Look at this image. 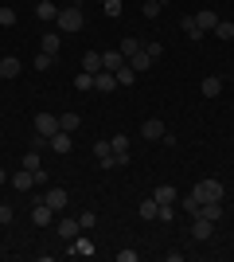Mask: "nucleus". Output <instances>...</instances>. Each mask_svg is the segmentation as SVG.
I'll list each match as a JSON object with an SVG mask.
<instances>
[{"mask_svg":"<svg viewBox=\"0 0 234 262\" xmlns=\"http://www.w3.org/2000/svg\"><path fill=\"white\" fill-rule=\"evenodd\" d=\"M191 192H195L199 204H223V184H219V180H199Z\"/></svg>","mask_w":234,"mask_h":262,"instance_id":"nucleus-1","label":"nucleus"},{"mask_svg":"<svg viewBox=\"0 0 234 262\" xmlns=\"http://www.w3.org/2000/svg\"><path fill=\"white\" fill-rule=\"evenodd\" d=\"M59 32H82V8H74V4H70V8H59Z\"/></svg>","mask_w":234,"mask_h":262,"instance_id":"nucleus-2","label":"nucleus"},{"mask_svg":"<svg viewBox=\"0 0 234 262\" xmlns=\"http://www.w3.org/2000/svg\"><path fill=\"white\" fill-rule=\"evenodd\" d=\"M43 204H47V208H51V211L59 215V211H63V208L70 204V192H67V188H47V192H43Z\"/></svg>","mask_w":234,"mask_h":262,"instance_id":"nucleus-3","label":"nucleus"},{"mask_svg":"<svg viewBox=\"0 0 234 262\" xmlns=\"http://www.w3.org/2000/svg\"><path fill=\"white\" fill-rule=\"evenodd\" d=\"M47 149H51V153H70V149H74V141H70V133H63V129H55L51 133V137H47Z\"/></svg>","mask_w":234,"mask_h":262,"instance_id":"nucleus-4","label":"nucleus"},{"mask_svg":"<svg viewBox=\"0 0 234 262\" xmlns=\"http://www.w3.org/2000/svg\"><path fill=\"white\" fill-rule=\"evenodd\" d=\"M211 235H215V219H207V215H195V223H191V239L207 243Z\"/></svg>","mask_w":234,"mask_h":262,"instance_id":"nucleus-5","label":"nucleus"},{"mask_svg":"<svg viewBox=\"0 0 234 262\" xmlns=\"http://www.w3.org/2000/svg\"><path fill=\"white\" fill-rule=\"evenodd\" d=\"M32 125H35V133H39V137H51V133L59 129V118H55V114H35Z\"/></svg>","mask_w":234,"mask_h":262,"instance_id":"nucleus-6","label":"nucleus"},{"mask_svg":"<svg viewBox=\"0 0 234 262\" xmlns=\"http://www.w3.org/2000/svg\"><path fill=\"white\" fill-rule=\"evenodd\" d=\"M164 121H160V118H148L145 121V125H141V137H145V141H160V137H164Z\"/></svg>","mask_w":234,"mask_h":262,"instance_id":"nucleus-7","label":"nucleus"},{"mask_svg":"<svg viewBox=\"0 0 234 262\" xmlns=\"http://www.w3.org/2000/svg\"><path fill=\"white\" fill-rule=\"evenodd\" d=\"M94 157H98V164H101V168H113V164H117V157H113L110 141H94Z\"/></svg>","mask_w":234,"mask_h":262,"instance_id":"nucleus-8","label":"nucleus"},{"mask_svg":"<svg viewBox=\"0 0 234 262\" xmlns=\"http://www.w3.org/2000/svg\"><path fill=\"white\" fill-rule=\"evenodd\" d=\"M51 219H55V211L47 208L43 200H35V208H32V223H35V227H47Z\"/></svg>","mask_w":234,"mask_h":262,"instance_id":"nucleus-9","label":"nucleus"},{"mask_svg":"<svg viewBox=\"0 0 234 262\" xmlns=\"http://www.w3.org/2000/svg\"><path fill=\"white\" fill-rule=\"evenodd\" d=\"M113 86H117V75H113V71H98V75H94V90H101V94H110Z\"/></svg>","mask_w":234,"mask_h":262,"instance_id":"nucleus-10","label":"nucleus"},{"mask_svg":"<svg viewBox=\"0 0 234 262\" xmlns=\"http://www.w3.org/2000/svg\"><path fill=\"white\" fill-rule=\"evenodd\" d=\"M70 254H82V258H90V254H94V243H90L86 235H82V231H78L74 239H70Z\"/></svg>","mask_w":234,"mask_h":262,"instance_id":"nucleus-11","label":"nucleus"},{"mask_svg":"<svg viewBox=\"0 0 234 262\" xmlns=\"http://www.w3.org/2000/svg\"><path fill=\"white\" fill-rule=\"evenodd\" d=\"M199 90L207 94V98H219V94H223V78H219V75H207L199 82Z\"/></svg>","mask_w":234,"mask_h":262,"instance_id":"nucleus-12","label":"nucleus"},{"mask_svg":"<svg viewBox=\"0 0 234 262\" xmlns=\"http://www.w3.org/2000/svg\"><path fill=\"white\" fill-rule=\"evenodd\" d=\"M20 59H16V55H4V59H0V78H16L20 75Z\"/></svg>","mask_w":234,"mask_h":262,"instance_id":"nucleus-13","label":"nucleus"},{"mask_svg":"<svg viewBox=\"0 0 234 262\" xmlns=\"http://www.w3.org/2000/svg\"><path fill=\"white\" fill-rule=\"evenodd\" d=\"M195 24H199V32L207 35V32H215V24H219V16H215L211 8H203V12H195Z\"/></svg>","mask_w":234,"mask_h":262,"instance_id":"nucleus-14","label":"nucleus"},{"mask_svg":"<svg viewBox=\"0 0 234 262\" xmlns=\"http://www.w3.org/2000/svg\"><path fill=\"white\" fill-rule=\"evenodd\" d=\"M78 231H82V223H78V219H59V239H74Z\"/></svg>","mask_w":234,"mask_h":262,"instance_id":"nucleus-15","label":"nucleus"},{"mask_svg":"<svg viewBox=\"0 0 234 262\" xmlns=\"http://www.w3.org/2000/svg\"><path fill=\"white\" fill-rule=\"evenodd\" d=\"M12 188H20V192H28V188H35V176L28 172V168H20V172H12Z\"/></svg>","mask_w":234,"mask_h":262,"instance_id":"nucleus-16","label":"nucleus"},{"mask_svg":"<svg viewBox=\"0 0 234 262\" xmlns=\"http://www.w3.org/2000/svg\"><path fill=\"white\" fill-rule=\"evenodd\" d=\"M35 16H39V20H59L55 0H39V4H35Z\"/></svg>","mask_w":234,"mask_h":262,"instance_id":"nucleus-17","label":"nucleus"},{"mask_svg":"<svg viewBox=\"0 0 234 262\" xmlns=\"http://www.w3.org/2000/svg\"><path fill=\"white\" fill-rule=\"evenodd\" d=\"M117 67H125L121 51H106V55H101V71H117Z\"/></svg>","mask_w":234,"mask_h":262,"instance_id":"nucleus-18","label":"nucleus"},{"mask_svg":"<svg viewBox=\"0 0 234 262\" xmlns=\"http://www.w3.org/2000/svg\"><path fill=\"white\" fill-rule=\"evenodd\" d=\"M78 125H82V118H78L74 110H67V114H63V118H59V129H63V133H74Z\"/></svg>","mask_w":234,"mask_h":262,"instance_id":"nucleus-19","label":"nucleus"},{"mask_svg":"<svg viewBox=\"0 0 234 262\" xmlns=\"http://www.w3.org/2000/svg\"><path fill=\"white\" fill-rule=\"evenodd\" d=\"M113 75H117V86H133V82H137V71H133L129 63H125V67H117Z\"/></svg>","mask_w":234,"mask_h":262,"instance_id":"nucleus-20","label":"nucleus"},{"mask_svg":"<svg viewBox=\"0 0 234 262\" xmlns=\"http://www.w3.org/2000/svg\"><path fill=\"white\" fill-rule=\"evenodd\" d=\"M179 32H188V39H203L199 24H195V16H184V20H179Z\"/></svg>","mask_w":234,"mask_h":262,"instance_id":"nucleus-21","label":"nucleus"},{"mask_svg":"<svg viewBox=\"0 0 234 262\" xmlns=\"http://www.w3.org/2000/svg\"><path fill=\"white\" fill-rule=\"evenodd\" d=\"M152 200H156V204H176V188H172V184H160L152 192Z\"/></svg>","mask_w":234,"mask_h":262,"instance_id":"nucleus-22","label":"nucleus"},{"mask_svg":"<svg viewBox=\"0 0 234 262\" xmlns=\"http://www.w3.org/2000/svg\"><path fill=\"white\" fill-rule=\"evenodd\" d=\"M82 71H86V75H98V71H101V55H98V51H86V59H82Z\"/></svg>","mask_w":234,"mask_h":262,"instance_id":"nucleus-23","label":"nucleus"},{"mask_svg":"<svg viewBox=\"0 0 234 262\" xmlns=\"http://www.w3.org/2000/svg\"><path fill=\"white\" fill-rule=\"evenodd\" d=\"M117 51H121V55H125V63H129V59L141 51V39H133V35H129V39H121V47H117Z\"/></svg>","mask_w":234,"mask_h":262,"instance_id":"nucleus-24","label":"nucleus"},{"mask_svg":"<svg viewBox=\"0 0 234 262\" xmlns=\"http://www.w3.org/2000/svg\"><path fill=\"white\" fill-rule=\"evenodd\" d=\"M59 47H63V39H59L55 32H47V35H43V47H39V51H47V55H59Z\"/></svg>","mask_w":234,"mask_h":262,"instance_id":"nucleus-25","label":"nucleus"},{"mask_svg":"<svg viewBox=\"0 0 234 262\" xmlns=\"http://www.w3.org/2000/svg\"><path fill=\"white\" fill-rule=\"evenodd\" d=\"M110 149H113V157H117V153H129V137H125V133H113V137H110Z\"/></svg>","mask_w":234,"mask_h":262,"instance_id":"nucleus-26","label":"nucleus"},{"mask_svg":"<svg viewBox=\"0 0 234 262\" xmlns=\"http://www.w3.org/2000/svg\"><path fill=\"white\" fill-rule=\"evenodd\" d=\"M179 208L188 211V215H199V208H203V204H199V200H195V192H188V196L179 200Z\"/></svg>","mask_w":234,"mask_h":262,"instance_id":"nucleus-27","label":"nucleus"},{"mask_svg":"<svg viewBox=\"0 0 234 262\" xmlns=\"http://www.w3.org/2000/svg\"><path fill=\"white\" fill-rule=\"evenodd\" d=\"M129 67H133L137 75H141V71H148V67H152V59H148V55H145V51H137V55H133V59H129Z\"/></svg>","mask_w":234,"mask_h":262,"instance_id":"nucleus-28","label":"nucleus"},{"mask_svg":"<svg viewBox=\"0 0 234 262\" xmlns=\"http://www.w3.org/2000/svg\"><path fill=\"white\" fill-rule=\"evenodd\" d=\"M156 215H160V204H156V200L148 196L145 204H141V219H156Z\"/></svg>","mask_w":234,"mask_h":262,"instance_id":"nucleus-29","label":"nucleus"},{"mask_svg":"<svg viewBox=\"0 0 234 262\" xmlns=\"http://www.w3.org/2000/svg\"><path fill=\"white\" fill-rule=\"evenodd\" d=\"M51 63H55V55H47V51H39V55L32 59V67H35V71H51Z\"/></svg>","mask_w":234,"mask_h":262,"instance_id":"nucleus-30","label":"nucleus"},{"mask_svg":"<svg viewBox=\"0 0 234 262\" xmlns=\"http://www.w3.org/2000/svg\"><path fill=\"white\" fill-rule=\"evenodd\" d=\"M74 90H82V94H90V90H94V75H86V71H82V75L74 78Z\"/></svg>","mask_w":234,"mask_h":262,"instance_id":"nucleus-31","label":"nucleus"},{"mask_svg":"<svg viewBox=\"0 0 234 262\" xmlns=\"http://www.w3.org/2000/svg\"><path fill=\"white\" fill-rule=\"evenodd\" d=\"M215 35H219V39H234V24L230 20H219V24H215Z\"/></svg>","mask_w":234,"mask_h":262,"instance_id":"nucleus-32","label":"nucleus"},{"mask_svg":"<svg viewBox=\"0 0 234 262\" xmlns=\"http://www.w3.org/2000/svg\"><path fill=\"white\" fill-rule=\"evenodd\" d=\"M199 215H207V219H223V204H203Z\"/></svg>","mask_w":234,"mask_h":262,"instance_id":"nucleus-33","label":"nucleus"},{"mask_svg":"<svg viewBox=\"0 0 234 262\" xmlns=\"http://www.w3.org/2000/svg\"><path fill=\"white\" fill-rule=\"evenodd\" d=\"M141 51H145L148 59H152V63H156V59H160V55H164V47H160V43H141Z\"/></svg>","mask_w":234,"mask_h":262,"instance_id":"nucleus-34","label":"nucleus"},{"mask_svg":"<svg viewBox=\"0 0 234 262\" xmlns=\"http://www.w3.org/2000/svg\"><path fill=\"white\" fill-rule=\"evenodd\" d=\"M160 8H164V0H145V16H148V20L160 16Z\"/></svg>","mask_w":234,"mask_h":262,"instance_id":"nucleus-35","label":"nucleus"},{"mask_svg":"<svg viewBox=\"0 0 234 262\" xmlns=\"http://www.w3.org/2000/svg\"><path fill=\"white\" fill-rule=\"evenodd\" d=\"M16 24V8H0V28H12Z\"/></svg>","mask_w":234,"mask_h":262,"instance_id":"nucleus-36","label":"nucleus"},{"mask_svg":"<svg viewBox=\"0 0 234 262\" xmlns=\"http://www.w3.org/2000/svg\"><path fill=\"white\" fill-rule=\"evenodd\" d=\"M78 223H82V231H90L94 223H98V215H94V211H82V215H78Z\"/></svg>","mask_w":234,"mask_h":262,"instance_id":"nucleus-37","label":"nucleus"},{"mask_svg":"<svg viewBox=\"0 0 234 262\" xmlns=\"http://www.w3.org/2000/svg\"><path fill=\"white\" fill-rule=\"evenodd\" d=\"M23 168H28V172H35V168H39V153H35V149L23 157Z\"/></svg>","mask_w":234,"mask_h":262,"instance_id":"nucleus-38","label":"nucleus"},{"mask_svg":"<svg viewBox=\"0 0 234 262\" xmlns=\"http://www.w3.org/2000/svg\"><path fill=\"white\" fill-rule=\"evenodd\" d=\"M156 219H160V223H168V219H176V211H172V204H160V215H156Z\"/></svg>","mask_w":234,"mask_h":262,"instance_id":"nucleus-39","label":"nucleus"},{"mask_svg":"<svg viewBox=\"0 0 234 262\" xmlns=\"http://www.w3.org/2000/svg\"><path fill=\"white\" fill-rule=\"evenodd\" d=\"M106 16H121V0H106Z\"/></svg>","mask_w":234,"mask_h":262,"instance_id":"nucleus-40","label":"nucleus"},{"mask_svg":"<svg viewBox=\"0 0 234 262\" xmlns=\"http://www.w3.org/2000/svg\"><path fill=\"white\" fill-rule=\"evenodd\" d=\"M32 176H35V184H51V176H47V172H43V164H39V168H35V172H32Z\"/></svg>","mask_w":234,"mask_h":262,"instance_id":"nucleus-41","label":"nucleus"},{"mask_svg":"<svg viewBox=\"0 0 234 262\" xmlns=\"http://www.w3.org/2000/svg\"><path fill=\"white\" fill-rule=\"evenodd\" d=\"M32 149H35V153H43V149H47V137H39V133H35V137H32Z\"/></svg>","mask_w":234,"mask_h":262,"instance_id":"nucleus-42","label":"nucleus"},{"mask_svg":"<svg viewBox=\"0 0 234 262\" xmlns=\"http://www.w3.org/2000/svg\"><path fill=\"white\" fill-rule=\"evenodd\" d=\"M12 219H16V215H12V208H8V204H0V223H12Z\"/></svg>","mask_w":234,"mask_h":262,"instance_id":"nucleus-43","label":"nucleus"},{"mask_svg":"<svg viewBox=\"0 0 234 262\" xmlns=\"http://www.w3.org/2000/svg\"><path fill=\"white\" fill-rule=\"evenodd\" d=\"M8 180H12V176H8V172H4V168H0V184H8Z\"/></svg>","mask_w":234,"mask_h":262,"instance_id":"nucleus-44","label":"nucleus"}]
</instances>
